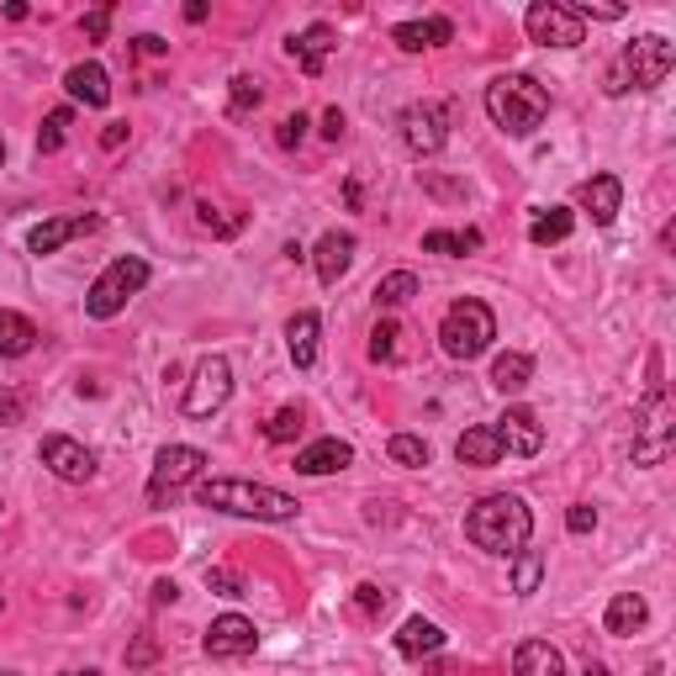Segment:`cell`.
Instances as JSON below:
<instances>
[{"label":"cell","instance_id":"bcb514c9","mask_svg":"<svg viewBox=\"0 0 676 676\" xmlns=\"http://www.w3.org/2000/svg\"><path fill=\"white\" fill-rule=\"evenodd\" d=\"M101 143H106V149H122V143H127V122H112V127L101 132Z\"/></svg>","mask_w":676,"mask_h":676},{"label":"cell","instance_id":"9a60e30c","mask_svg":"<svg viewBox=\"0 0 676 676\" xmlns=\"http://www.w3.org/2000/svg\"><path fill=\"white\" fill-rule=\"evenodd\" d=\"M355 233H322L318 239V248H313V265H318V280L322 285H339V280L349 276V265H355Z\"/></svg>","mask_w":676,"mask_h":676},{"label":"cell","instance_id":"816d5d0a","mask_svg":"<svg viewBox=\"0 0 676 676\" xmlns=\"http://www.w3.org/2000/svg\"><path fill=\"white\" fill-rule=\"evenodd\" d=\"M429 676H455V666H434V672H429Z\"/></svg>","mask_w":676,"mask_h":676},{"label":"cell","instance_id":"484cf974","mask_svg":"<svg viewBox=\"0 0 676 676\" xmlns=\"http://www.w3.org/2000/svg\"><path fill=\"white\" fill-rule=\"evenodd\" d=\"M33 344H38V322L22 318V313H0V355L22 359L33 355Z\"/></svg>","mask_w":676,"mask_h":676},{"label":"cell","instance_id":"8992f818","mask_svg":"<svg viewBox=\"0 0 676 676\" xmlns=\"http://www.w3.org/2000/svg\"><path fill=\"white\" fill-rule=\"evenodd\" d=\"M143 285H149V265H143L138 254H122V259H112V265L95 276V285L85 291V313L95 322H112Z\"/></svg>","mask_w":676,"mask_h":676},{"label":"cell","instance_id":"f907efd6","mask_svg":"<svg viewBox=\"0 0 676 676\" xmlns=\"http://www.w3.org/2000/svg\"><path fill=\"white\" fill-rule=\"evenodd\" d=\"M582 676H613V672H608V666H597V661H592V666H587Z\"/></svg>","mask_w":676,"mask_h":676},{"label":"cell","instance_id":"e575fe53","mask_svg":"<svg viewBox=\"0 0 676 676\" xmlns=\"http://www.w3.org/2000/svg\"><path fill=\"white\" fill-rule=\"evenodd\" d=\"M69 122H75V112H69V106L48 112V122H42V132H38V154H59V149H64V132H69Z\"/></svg>","mask_w":676,"mask_h":676},{"label":"cell","instance_id":"11a10c76","mask_svg":"<svg viewBox=\"0 0 676 676\" xmlns=\"http://www.w3.org/2000/svg\"><path fill=\"white\" fill-rule=\"evenodd\" d=\"M0 676H22V672H0Z\"/></svg>","mask_w":676,"mask_h":676},{"label":"cell","instance_id":"f546056e","mask_svg":"<svg viewBox=\"0 0 676 676\" xmlns=\"http://www.w3.org/2000/svg\"><path fill=\"white\" fill-rule=\"evenodd\" d=\"M401 339H407V328H401L397 318H381L370 328V359H375V365H397V359L407 355Z\"/></svg>","mask_w":676,"mask_h":676},{"label":"cell","instance_id":"74e56055","mask_svg":"<svg viewBox=\"0 0 676 676\" xmlns=\"http://www.w3.org/2000/svg\"><path fill=\"white\" fill-rule=\"evenodd\" d=\"M206 587L222 597H243V576L239 571H228V565H206Z\"/></svg>","mask_w":676,"mask_h":676},{"label":"cell","instance_id":"8d00e7d4","mask_svg":"<svg viewBox=\"0 0 676 676\" xmlns=\"http://www.w3.org/2000/svg\"><path fill=\"white\" fill-rule=\"evenodd\" d=\"M265 101V90H259V80H248V75H239L233 80V101H228V117H248L254 106Z\"/></svg>","mask_w":676,"mask_h":676},{"label":"cell","instance_id":"4316f807","mask_svg":"<svg viewBox=\"0 0 676 676\" xmlns=\"http://www.w3.org/2000/svg\"><path fill=\"white\" fill-rule=\"evenodd\" d=\"M481 248V233L476 228H434L423 233V254H449V259H465Z\"/></svg>","mask_w":676,"mask_h":676},{"label":"cell","instance_id":"ba28073f","mask_svg":"<svg viewBox=\"0 0 676 676\" xmlns=\"http://www.w3.org/2000/svg\"><path fill=\"white\" fill-rule=\"evenodd\" d=\"M401 149L407 154H418V160H434L438 149L449 143V112L438 106V101H412V106H401Z\"/></svg>","mask_w":676,"mask_h":676},{"label":"cell","instance_id":"f35d334b","mask_svg":"<svg viewBox=\"0 0 676 676\" xmlns=\"http://www.w3.org/2000/svg\"><path fill=\"white\" fill-rule=\"evenodd\" d=\"M201 228L228 239V233H239V228H243V217H217V206H212V201H201Z\"/></svg>","mask_w":676,"mask_h":676},{"label":"cell","instance_id":"e0dca14e","mask_svg":"<svg viewBox=\"0 0 676 676\" xmlns=\"http://www.w3.org/2000/svg\"><path fill=\"white\" fill-rule=\"evenodd\" d=\"M64 90L80 101V106H90V112H101L106 101H112V75L95 64V59H85V64H75L69 75H64Z\"/></svg>","mask_w":676,"mask_h":676},{"label":"cell","instance_id":"9f6ffc18","mask_svg":"<svg viewBox=\"0 0 676 676\" xmlns=\"http://www.w3.org/2000/svg\"><path fill=\"white\" fill-rule=\"evenodd\" d=\"M0 608H5V602H0Z\"/></svg>","mask_w":676,"mask_h":676},{"label":"cell","instance_id":"5bb4252c","mask_svg":"<svg viewBox=\"0 0 676 676\" xmlns=\"http://www.w3.org/2000/svg\"><path fill=\"white\" fill-rule=\"evenodd\" d=\"M95 228H101V217H95V212H80V217H48V222H38V228L27 233V254H59L69 239L95 233Z\"/></svg>","mask_w":676,"mask_h":676},{"label":"cell","instance_id":"277c9868","mask_svg":"<svg viewBox=\"0 0 676 676\" xmlns=\"http://www.w3.org/2000/svg\"><path fill=\"white\" fill-rule=\"evenodd\" d=\"M486 117L497 122L508 138H528L539 122L550 117V90L534 75H497L486 85Z\"/></svg>","mask_w":676,"mask_h":676},{"label":"cell","instance_id":"1f68e13d","mask_svg":"<svg viewBox=\"0 0 676 676\" xmlns=\"http://www.w3.org/2000/svg\"><path fill=\"white\" fill-rule=\"evenodd\" d=\"M545 582V556L539 550H518L513 556V592L518 597H534Z\"/></svg>","mask_w":676,"mask_h":676},{"label":"cell","instance_id":"db71d44e","mask_svg":"<svg viewBox=\"0 0 676 676\" xmlns=\"http://www.w3.org/2000/svg\"><path fill=\"white\" fill-rule=\"evenodd\" d=\"M0 164H5V138H0Z\"/></svg>","mask_w":676,"mask_h":676},{"label":"cell","instance_id":"681fc988","mask_svg":"<svg viewBox=\"0 0 676 676\" xmlns=\"http://www.w3.org/2000/svg\"><path fill=\"white\" fill-rule=\"evenodd\" d=\"M186 22H206V0H191V5H186Z\"/></svg>","mask_w":676,"mask_h":676},{"label":"cell","instance_id":"836d02e7","mask_svg":"<svg viewBox=\"0 0 676 676\" xmlns=\"http://www.w3.org/2000/svg\"><path fill=\"white\" fill-rule=\"evenodd\" d=\"M302 429H307V412L302 407H280V412H270V423H265V438L270 444H291Z\"/></svg>","mask_w":676,"mask_h":676},{"label":"cell","instance_id":"30bf717a","mask_svg":"<svg viewBox=\"0 0 676 676\" xmlns=\"http://www.w3.org/2000/svg\"><path fill=\"white\" fill-rule=\"evenodd\" d=\"M201 471H206V455H201L196 444H164L160 460H154V476H149V502L175 497L180 486L201 481Z\"/></svg>","mask_w":676,"mask_h":676},{"label":"cell","instance_id":"9c48e42d","mask_svg":"<svg viewBox=\"0 0 676 676\" xmlns=\"http://www.w3.org/2000/svg\"><path fill=\"white\" fill-rule=\"evenodd\" d=\"M523 27H528V38L545 42V48H576V42H587V22L565 0H534L528 16H523Z\"/></svg>","mask_w":676,"mask_h":676},{"label":"cell","instance_id":"f1b7e54d","mask_svg":"<svg viewBox=\"0 0 676 676\" xmlns=\"http://www.w3.org/2000/svg\"><path fill=\"white\" fill-rule=\"evenodd\" d=\"M571 228H576V212H565V206H550V212H539V217L528 222V243H539V248H550V243H565V239H571Z\"/></svg>","mask_w":676,"mask_h":676},{"label":"cell","instance_id":"ffe728a7","mask_svg":"<svg viewBox=\"0 0 676 676\" xmlns=\"http://www.w3.org/2000/svg\"><path fill=\"white\" fill-rule=\"evenodd\" d=\"M455 455H460V465H471V471H492V465H502V438H497L492 423H481V429H465V434H460Z\"/></svg>","mask_w":676,"mask_h":676},{"label":"cell","instance_id":"d6a6232c","mask_svg":"<svg viewBox=\"0 0 676 676\" xmlns=\"http://www.w3.org/2000/svg\"><path fill=\"white\" fill-rule=\"evenodd\" d=\"M386 455H392L397 465H407V471H423V465H429V444H423L418 434H392Z\"/></svg>","mask_w":676,"mask_h":676},{"label":"cell","instance_id":"52a82bcc","mask_svg":"<svg viewBox=\"0 0 676 676\" xmlns=\"http://www.w3.org/2000/svg\"><path fill=\"white\" fill-rule=\"evenodd\" d=\"M233 397V365L222 355H206L191 370V381H186V418H212V412H222Z\"/></svg>","mask_w":676,"mask_h":676},{"label":"cell","instance_id":"d4e9b609","mask_svg":"<svg viewBox=\"0 0 676 676\" xmlns=\"http://www.w3.org/2000/svg\"><path fill=\"white\" fill-rule=\"evenodd\" d=\"M397 650L412 655V661H418V655H438V650H444V629H438L434 618H407L397 629Z\"/></svg>","mask_w":676,"mask_h":676},{"label":"cell","instance_id":"3957f363","mask_svg":"<svg viewBox=\"0 0 676 676\" xmlns=\"http://www.w3.org/2000/svg\"><path fill=\"white\" fill-rule=\"evenodd\" d=\"M672 69H676V42H666L661 33H645V38L618 48V59H613L608 75H602V90H608V95L655 90V85H666Z\"/></svg>","mask_w":676,"mask_h":676},{"label":"cell","instance_id":"7bdbcfd3","mask_svg":"<svg viewBox=\"0 0 676 676\" xmlns=\"http://www.w3.org/2000/svg\"><path fill=\"white\" fill-rule=\"evenodd\" d=\"M565 528H571V534H592V528H597V508H587V502H576V508L565 513Z\"/></svg>","mask_w":676,"mask_h":676},{"label":"cell","instance_id":"83f0119b","mask_svg":"<svg viewBox=\"0 0 676 676\" xmlns=\"http://www.w3.org/2000/svg\"><path fill=\"white\" fill-rule=\"evenodd\" d=\"M534 381V359L518 355V349H508V355H497V365H492V386L502 392V397H513V392H523Z\"/></svg>","mask_w":676,"mask_h":676},{"label":"cell","instance_id":"d590c367","mask_svg":"<svg viewBox=\"0 0 676 676\" xmlns=\"http://www.w3.org/2000/svg\"><path fill=\"white\" fill-rule=\"evenodd\" d=\"M386 608H392V592H386V587H375V582L355 587V613L359 618H381Z\"/></svg>","mask_w":676,"mask_h":676},{"label":"cell","instance_id":"ee69618b","mask_svg":"<svg viewBox=\"0 0 676 676\" xmlns=\"http://www.w3.org/2000/svg\"><path fill=\"white\" fill-rule=\"evenodd\" d=\"M154 655H160V645H154V635H138V645H132V650H127V666H132V672H138V666H149V661H154Z\"/></svg>","mask_w":676,"mask_h":676},{"label":"cell","instance_id":"f5cc1de1","mask_svg":"<svg viewBox=\"0 0 676 676\" xmlns=\"http://www.w3.org/2000/svg\"><path fill=\"white\" fill-rule=\"evenodd\" d=\"M64 676H101V672H90V666H85V672H64Z\"/></svg>","mask_w":676,"mask_h":676},{"label":"cell","instance_id":"7dc6e473","mask_svg":"<svg viewBox=\"0 0 676 676\" xmlns=\"http://www.w3.org/2000/svg\"><path fill=\"white\" fill-rule=\"evenodd\" d=\"M132 42H138V53H169V42L154 38V33H143V38H132Z\"/></svg>","mask_w":676,"mask_h":676},{"label":"cell","instance_id":"ac0fdd59","mask_svg":"<svg viewBox=\"0 0 676 676\" xmlns=\"http://www.w3.org/2000/svg\"><path fill=\"white\" fill-rule=\"evenodd\" d=\"M344 465H355V449H349L344 438H318V444H307V449L296 455V471H302V476H333V471H344Z\"/></svg>","mask_w":676,"mask_h":676},{"label":"cell","instance_id":"f6af8a7d","mask_svg":"<svg viewBox=\"0 0 676 676\" xmlns=\"http://www.w3.org/2000/svg\"><path fill=\"white\" fill-rule=\"evenodd\" d=\"M322 138H328V143H339V138H344V112H339V106H333V112H322Z\"/></svg>","mask_w":676,"mask_h":676},{"label":"cell","instance_id":"603a6c76","mask_svg":"<svg viewBox=\"0 0 676 676\" xmlns=\"http://www.w3.org/2000/svg\"><path fill=\"white\" fill-rule=\"evenodd\" d=\"M513 676H565V661L550 639H523L513 650Z\"/></svg>","mask_w":676,"mask_h":676},{"label":"cell","instance_id":"cb8c5ba5","mask_svg":"<svg viewBox=\"0 0 676 676\" xmlns=\"http://www.w3.org/2000/svg\"><path fill=\"white\" fill-rule=\"evenodd\" d=\"M645 618H650V602H645V597L639 592H613V602H608V618H602V624H608V635H639V629H645Z\"/></svg>","mask_w":676,"mask_h":676},{"label":"cell","instance_id":"d6986e66","mask_svg":"<svg viewBox=\"0 0 676 676\" xmlns=\"http://www.w3.org/2000/svg\"><path fill=\"white\" fill-rule=\"evenodd\" d=\"M318 333H322V318L313 307L285 322V349H291V365H296V370H313V365H318Z\"/></svg>","mask_w":676,"mask_h":676},{"label":"cell","instance_id":"b9f144b4","mask_svg":"<svg viewBox=\"0 0 676 676\" xmlns=\"http://www.w3.org/2000/svg\"><path fill=\"white\" fill-rule=\"evenodd\" d=\"M302 138H307V117L296 112V117H285L280 122V132H276V143L280 149H302Z\"/></svg>","mask_w":676,"mask_h":676},{"label":"cell","instance_id":"c3c4849f","mask_svg":"<svg viewBox=\"0 0 676 676\" xmlns=\"http://www.w3.org/2000/svg\"><path fill=\"white\" fill-rule=\"evenodd\" d=\"M175 597H180L175 582H154V602H175Z\"/></svg>","mask_w":676,"mask_h":676},{"label":"cell","instance_id":"5b68a950","mask_svg":"<svg viewBox=\"0 0 676 676\" xmlns=\"http://www.w3.org/2000/svg\"><path fill=\"white\" fill-rule=\"evenodd\" d=\"M492 339H497V318H492V307L476 302V296H465V302H455L444 322H438V344H444V355L449 359H481L492 349Z\"/></svg>","mask_w":676,"mask_h":676},{"label":"cell","instance_id":"7402d4cb","mask_svg":"<svg viewBox=\"0 0 676 676\" xmlns=\"http://www.w3.org/2000/svg\"><path fill=\"white\" fill-rule=\"evenodd\" d=\"M582 206L592 212L597 228H608V222L618 217V206H624V186H618V175H592V180L582 186Z\"/></svg>","mask_w":676,"mask_h":676},{"label":"cell","instance_id":"4dcf8cb0","mask_svg":"<svg viewBox=\"0 0 676 676\" xmlns=\"http://www.w3.org/2000/svg\"><path fill=\"white\" fill-rule=\"evenodd\" d=\"M375 307H401V302H412L418 296V276L412 270H392V276H381L375 280Z\"/></svg>","mask_w":676,"mask_h":676},{"label":"cell","instance_id":"44dd1931","mask_svg":"<svg viewBox=\"0 0 676 676\" xmlns=\"http://www.w3.org/2000/svg\"><path fill=\"white\" fill-rule=\"evenodd\" d=\"M455 38V22L449 16H423V22H401L392 27V42L401 53H423V48H438V42Z\"/></svg>","mask_w":676,"mask_h":676},{"label":"cell","instance_id":"6da1fadb","mask_svg":"<svg viewBox=\"0 0 676 676\" xmlns=\"http://www.w3.org/2000/svg\"><path fill=\"white\" fill-rule=\"evenodd\" d=\"M528 534H534V513L513 492H492V497H481L476 508L465 513V539L476 550H486V556L513 560L518 550H528Z\"/></svg>","mask_w":676,"mask_h":676},{"label":"cell","instance_id":"60d3db41","mask_svg":"<svg viewBox=\"0 0 676 676\" xmlns=\"http://www.w3.org/2000/svg\"><path fill=\"white\" fill-rule=\"evenodd\" d=\"M106 27H112V5H95V11H90V16L80 22L85 42H101V38H106Z\"/></svg>","mask_w":676,"mask_h":676},{"label":"cell","instance_id":"8fae6325","mask_svg":"<svg viewBox=\"0 0 676 676\" xmlns=\"http://www.w3.org/2000/svg\"><path fill=\"white\" fill-rule=\"evenodd\" d=\"M38 460L59 481H69V486H80V481L95 476V455L85 449L80 438H69V434H48V438H42V444H38Z\"/></svg>","mask_w":676,"mask_h":676},{"label":"cell","instance_id":"ab89813d","mask_svg":"<svg viewBox=\"0 0 676 676\" xmlns=\"http://www.w3.org/2000/svg\"><path fill=\"white\" fill-rule=\"evenodd\" d=\"M22 418H27V401H22V392L0 386V429H11V423H22Z\"/></svg>","mask_w":676,"mask_h":676},{"label":"cell","instance_id":"7c38bea8","mask_svg":"<svg viewBox=\"0 0 676 676\" xmlns=\"http://www.w3.org/2000/svg\"><path fill=\"white\" fill-rule=\"evenodd\" d=\"M206 655L212 661H239V655H254L259 650V629H254V618H243V613H222V618H212V629H206Z\"/></svg>","mask_w":676,"mask_h":676},{"label":"cell","instance_id":"4fadbf2b","mask_svg":"<svg viewBox=\"0 0 676 676\" xmlns=\"http://www.w3.org/2000/svg\"><path fill=\"white\" fill-rule=\"evenodd\" d=\"M492 429H497V438H502V455L528 460V455L545 449V423H539V412H528V407H508Z\"/></svg>","mask_w":676,"mask_h":676},{"label":"cell","instance_id":"7a4b0ae2","mask_svg":"<svg viewBox=\"0 0 676 676\" xmlns=\"http://www.w3.org/2000/svg\"><path fill=\"white\" fill-rule=\"evenodd\" d=\"M196 502L212 508V513L254 518V523H291V518L302 513V502H296L291 492H276V486H265V481H239V476L201 481Z\"/></svg>","mask_w":676,"mask_h":676},{"label":"cell","instance_id":"2e32d148","mask_svg":"<svg viewBox=\"0 0 676 676\" xmlns=\"http://www.w3.org/2000/svg\"><path fill=\"white\" fill-rule=\"evenodd\" d=\"M285 48H291V59L302 64V75H313V80H318L322 64H328V53L339 48V33H333L328 22H313L307 33H296V38L285 42Z\"/></svg>","mask_w":676,"mask_h":676}]
</instances>
